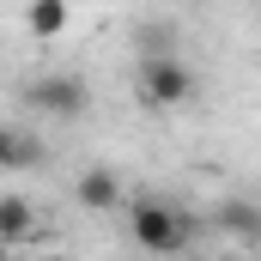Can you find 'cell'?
<instances>
[{"mask_svg":"<svg viewBox=\"0 0 261 261\" xmlns=\"http://www.w3.org/2000/svg\"><path fill=\"white\" fill-rule=\"evenodd\" d=\"M219 225H225V231H237V237H261V219H255V206H243V200L219 206Z\"/></svg>","mask_w":261,"mask_h":261,"instance_id":"8","label":"cell"},{"mask_svg":"<svg viewBox=\"0 0 261 261\" xmlns=\"http://www.w3.org/2000/svg\"><path fill=\"white\" fill-rule=\"evenodd\" d=\"M6 255H12V243H6V237H0V261H6Z\"/></svg>","mask_w":261,"mask_h":261,"instance_id":"9","label":"cell"},{"mask_svg":"<svg viewBox=\"0 0 261 261\" xmlns=\"http://www.w3.org/2000/svg\"><path fill=\"white\" fill-rule=\"evenodd\" d=\"M37 164H43V140L0 122V170H37Z\"/></svg>","mask_w":261,"mask_h":261,"instance_id":"5","label":"cell"},{"mask_svg":"<svg viewBox=\"0 0 261 261\" xmlns=\"http://www.w3.org/2000/svg\"><path fill=\"white\" fill-rule=\"evenodd\" d=\"M73 200H79L85 213H116V206H128V189H122V176H116L110 164H91V170H79Z\"/></svg>","mask_w":261,"mask_h":261,"instance_id":"4","label":"cell"},{"mask_svg":"<svg viewBox=\"0 0 261 261\" xmlns=\"http://www.w3.org/2000/svg\"><path fill=\"white\" fill-rule=\"evenodd\" d=\"M31 225H37V206H31V200L24 195H0V237H6L12 249L31 237Z\"/></svg>","mask_w":261,"mask_h":261,"instance_id":"7","label":"cell"},{"mask_svg":"<svg viewBox=\"0 0 261 261\" xmlns=\"http://www.w3.org/2000/svg\"><path fill=\"white\" fill-rule=\"evenodd\" d=\"M134 97H140L146 110H182V103L195 97V73H189V61L170 55V49L140 55V67H134Z\"/></svg>","mask_w":261,"mask_h":261,"instance_id":"2","label":"cell"},{"mask_svg":"<svg viewBox=\"0 0 261 261\" xmlns=\"http://www.w3.org/2000/svg\"><path fill=\"white\" fill-rule=\"evenodd\" d=\"M128 231L146 255H182L195 243V219L182 206H170V200H152V195L128 200Z\"/></svg>","mask_w":261,"mask_h":261,"instance_id":"1","label":"cell"},{"mask_svg":"<svg viewBox=\"0 0 261 261\" xmlns=\"http://www.w3.org/2000/svg\"><path fill=\"white\" fill-rule=\"evenodd\" d=\"M67 24H73V6H67V0H31V6H24V31H31L37 43L67 37Z\"/></svg>","mask_w":261,"mask_h":261,"instance_id":"6","label":"cell"},{"mask_svg":"<svg viewBox=\"0 0 261 261\" xmlns=\"http://www.w3.org/2000/svg\"><path fill=\"white\" fill-rule=\"evenodd\" d=\"M24 103L37 110V116H55V122H79L85 110H91V85L79 79V73H37V79H24Z\"/></svg>","mask_w":261,"mask_h":261,"instance_id":"3","label":"cell"}]
</instances>
